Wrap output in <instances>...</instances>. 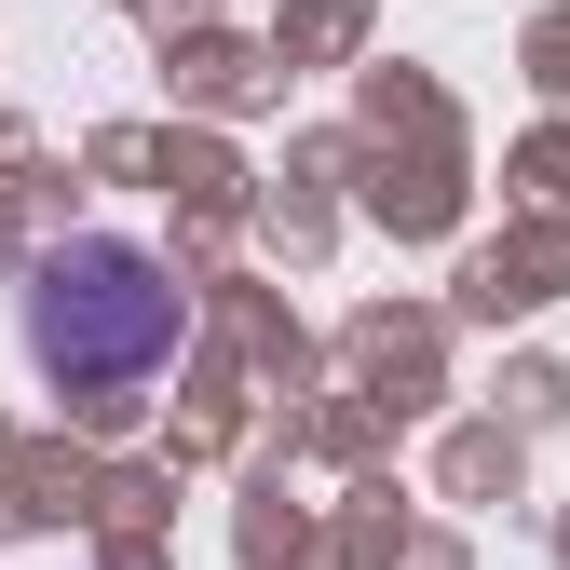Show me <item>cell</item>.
Masks as SVG:
<instances>
[{"label":"cell","mask_w":570,"mask_h":570,"mask_svg":"<svg viewBox=\"0 0 570 570\" xmlns=\"http://www.w3.org/2000/svg\"><path fill=\"white\" fill-rule=\"evenodd\" d=\"M14 326H28V367L55 394L122 407V394H150L177 353H190V285L136 245V232H68V245L28 258Z\"/></svg>","instance_id":"1"}]
</instances>
